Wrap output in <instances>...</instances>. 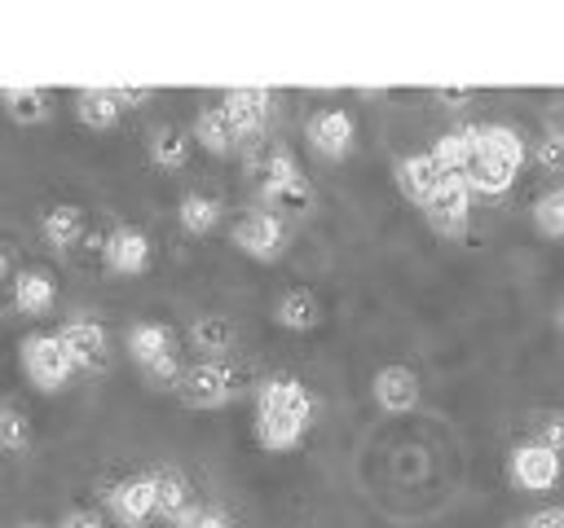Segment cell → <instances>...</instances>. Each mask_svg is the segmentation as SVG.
<instances>
[{
    "instance_id": "cell-5",
    "label": "cell",
    "mask_w": 564,
    "mask_h": 528,
    "mask_svg": "<svg viewBox=\"0 0 564 528\" xmlns=\"http://www.w3.org/2000/svg\"><path fill=\"white\" fill-rule=\"evenodd\" d=\"M234 392H238V374L225 361H194L176 378V396L189 409H220L234 400Z\"/></svg>"
},
{
    "instance_id": "cell-38",
    "label": "cell",
    "mask_w": 564,
    "mask_h": 528,
    "mask_svg": "<svg viewBox=\"0 0 564 528\" xmlns=\"http://www.w3.org/2000/svg\"><path fill=\"white\" fill-rule=\"evenodd\" d=\"M507 528H529V524H524V519H520V524H507Z\"/></svg>"
},
{
    "instance_id": "cell-2",
    "label": "cell",
    "mask_w": 564,
    "mask_h": 528,
    "mask_svg": "<svg viewBox=\"0 0 564 528\" xmlns=\"http://www.w3.org/2000/svg\"><path fill=\"white\" fill-rule=\"evenodd\" d=\"M524 167V136L511 123H476V158L463 172L471 194L498 198Z\"/></svg>"
},
{
    "instance_id": "cell-23",
    "label": "cell",
    "mask_w": 564,
    "mask_h": 528,
    "mask_svg": "<svg viewBox=\"0 0 564 528\" xmlns=\"http://www.w3.org/2000/svg\"><path fill=\"white\" fill-rule=\"evenodd\" d=\"M189 136H194L203 150H212V154H229V150L238 145V136H234V128H229V119H225L220 106H203V110L194 114Z\"/></svg>"
},
{
    "instance_id": "cell-22",
    "label": "cell",
    "mask_w": 564,
    "mask_h": 528,
    "mask_svg": "<svg viewBox=\"0 0 564 528\" xmlns=\"http://www.w3.org/2000/svg\"><path fill=\"white\" fill-rule=\"evenodd\" d=\"M189 343L203 352V361H225V352L234 348V321L207 312V317H198L189 326Z\"/></svg>"
},
{
    "instance_id": "cell-18",
    "label": "cell",
    "mask_w": 564,
    "mask_h": 528,
    "mask_svg": "<svg viewBox=\"0 0 564 528\" xmlns=\"http://www.w3.org/2000/svg\"><path fill=\"white\" fill-rule=\"evenodd\" d=\"M75 114H79V123L84 128H115L119 123V114H123V106H119V97H115V88H79L75 92Z\"/></svg>"
},
{
    "instance_id": "cell-4",
    "label": "cell",
    "mask_w": 564,
    "mask_h": 528,
    "mask_svg": "<svg viewBox=\"0 0 564 528\" xmlns=\"http://www.w3.org/2000/svg\"><path fill=\"white\" fill-rule=\"evenodd\" d=\"M18 361H22V374L40 387V392H62L79 370L70 361V352L62 348L57 330H31L22 343H18Z\"/></svg>"
},
{
    "instance_id": "cell-29",
    "label": "cell",
    "mask_w": 564,
    "mask_h": 528,
    "mask_svg": "<svg viewBox=\"0 0 564 528\" xmlns=\"http://www.w3.org/2000/svg\"><path fill=\"white\" fill-rule=\"evenodd\" d=\"M31 444V418L18 405H0V449L18 453Z\"/></svg>"
},
{
    "instance_id": "cell-21",
    "label": "cell",
    "mask_w": 564,
    "mask_h": 528,
    "mask_svg": "<svg viewBox=\"0 0 564 528\" xmlns=\"http://www.w3.org/2000/svg\"><path fill=\"white\" fill-rule=\"evenodd\" d=\"M220 198H212V194H203V189H189L181 202H176V220H181V229L185 233H194V238H203V233H212L216 224H220Z\"/></svg>"
},
{
    "instance_id": "cell-36",
    "label": "cell",
    "mask_w": 564,
    "mask_h": 528,
    "mask_svg": "<svg viewBox=\"0 0 564 528\" xmlns=\"http://www.w3.org/2000/svg\"><path fill=\"white\" fill-rule=\"evenodd\" d=\"M115 97H119V106H141L154 97V88H115Z\"/></svg>"
},
{
    "instance_id": "cell-35",
    "label": "cell",
    "mask_w": 564,
    "mask_h": 528,
    "mask_svg": "<svg viewBox=\"0 0 564 528\" xmlns=\"http://www.w3.org/2000/svg\"><path fill=\"white\" fill-rule=\"evenodd\" d=\"M546 136L564 145V101H560V106H551V114H546Z\"/></svg>"
},
{
    "instance_id": "cell-10",
    "label": "cell",
    "mask_w": 564,
    "mask_h": 528,
    "mask_svg": "<svg viewBox=\"0 0 564 528\" xmlns=\"http://www.w3.org/2000/svg\"><path fill=\"white\" fill-rule=\"evenodd\" d=\"M423 216H427V224L436 233H458L467 224V216H471V189H467V180L454 176V172H445V180L423 202Z\"/></svg>"
},
{
    "instance_id": "cell-3",
    "label": "cell",
    "mask_w": 564,
    "mask_h": 528,
    "mask_svg": "<svg viewBox=\"0 0 564 528\" xmlns=\"http://www.w3.org/2000/svg\"><path fill=\"white\" fill-rule=\"evenodd\" d=\"M123 348H128V356L141 365V374H145L150 383L176 387V378H181V356H176V334H172V326H163V321H132L128 334H123Z\"/></svg>"
},
{
    "instance_id": "cell-20",
    "label": "cell",
    "mask_w": 564,
    "mask_h": 528,
    "mask_svg": "<svg viewBox=\"0 0 564 528\" xmlns=\"http://www.w3.org/2000/svg\"><path fill=\"white\" fill-rule=\"evenodd\" d=\"M273 317H278V326H286V330H313V326L322 321V304H317V295H313L308 286H291V290H282Z\"/></svg>"
},
{
    "instance_id": "cell-27",
    "label": "cell",
    "mask_w": 564,
    "mask_h": 528,
    "mask_svg": "<svg viewBox=\"0 0 564 528\" xmlns=\"http://www.w3.org/2000/svg\"><path fill=\"white\" fill-rule=\"evenodd\" d=\"M295 180H304V172H300L295 154H291L286 145L269 150V158H264V167H260V198H269V194L286 189V185H295Z\"/></svg>"
},
{
    "instance_id": "cell-7",
    "label": "cell",
    "mask_w": 564,
    "mask_h": 528,
    "mask_svg": "<svg viewBox=\"0 0 564 528\" xmlns=\"http://www.w3.org/2000/svg\"><path fill=\"white\" fill-rule=\"evenodd\" d=\"M106 510L123 524V528H141L159 515V493H154V471L150 475H128L119 484H110L106 493Z\"/></svg>"
},
{
    "instance_id": "cell-33",
    "label": "cell",
    "mask_w": 564,
    "mask_h": 528,
    "mask_svg": "<svg viewBox=\"0 0 564 528\" xmlns=\"http://www.w3.org/2000/svg\"><path fill=\"white\" fill-rule=\"evenodd\" d=\"M57 528H106V519L97 510H88V506H75V510H66L57 519Z\"/></svg>"
},
{
    "instance_id": "cell-28",
    "label": "cell",
    "mask_w": 564,
    "mask_h": 528,
    "mask_svg": "<svg viewBox=\"0 0 564 528\" xmlns=\"http://www.w3.org/2000/svg\"><path fill=\"white\" fill-rule=\"evenodd\" d=\"M533 224L538 233L546 238H564V180L555 189H546L538 202H533Z\"/></svg>"
},
{
    "instance_id": "cell-30",
    "label": "cell",
    "mask_w": 564,
    "mask_h": 528,
    "mask_svg": "<svg viewBox=\"0 0 564 528\" xmlns=\"http://www.w3.org/2000/svg\"><path fill=\"white\" fill-rule=\"evenodd\" d=\"M529 440H538V444H546V449L564 453V414H560V409L538 414V422H533V436H529Z\"/></svg>"
},
{
    "instance_id": "cell-32",
    "label": "cell",
    "mask_w": 564,
    "mask_h": 528,
    "mask_svg": "<svg viewBox=\"0 0 564 528\" xmlns=\"http://www.w3.org/2000/svg\"><path fill=\"white\" fill-rule=\"evenodd\" d=\"M533 158H538V167L560 172V167H564V145H560V141H551V136H542V141H538V150H533Z\"/></svg>"
},
{
    "instance_id": "cell-34",
    "label": "cell",
    "mask_w": 564,
    "mask_h": 528,
    "mask_svg": "<svg viewBox=\"0 0 564 528\" xmlns=\"http://www.w3.org/2000/svg\"><path fill=\"white\" fill-rule=\"evenodd\" d=\"M524 524H529V528H564V506H542V510H533Z\"/></svg>"
},
{
    "instance_id": "cell-8",
    "label": "cell",
    "mask_w": 564,
    "mask_h": 528,
    "mask_svg": "<svg viewBox=\"0 0 564 528\" xmlns=\"http://www.w3.org/2000/svg\"><path fill=\"white\" fill-rule=\"evenodd\" d=\"M304 136H308L313 154H322V158H344V154L352 150V141H357V119H352L344 106H322V110L308 114Z\"/></svg>"
},
{
    "instance_id": "cell-9",
    "label": "cell",
    "mask_w": 564,
    "mask_h": 528,
    "mask_svg": "<svg viewBox=\"0 0 564 528\" xmlns=\"http://www.w3.org/2000/svg\"><path fill=\"white\" fill-rule=\"evenodd\" d=\"M507 471H511V480H516L520 488L546 493V488L560 484V453L546 449V444H538V440H520V444L511 449V458H507Z\"/></svg>"
},
{
    "instance_id": "cell-12",
    "label": "cell",
    "mask_w": 564,
    "mask_h": 528,
    "mask_svg": "<svg viewBox=\"0 0 564 528\" xmlns=\"http://www.w3.org/2000/svg\"><path fill=\"white\" fill-rule=\"evenodd\" d=\"M101 260L110 273H123V277H137L150 268V238L137 229V224H115L106 238H101Z\"/></svg>"
},
{
    "instance_id": "cell-15",
    "label": "cell",
    "mask_w": 564,
    "mask_h": 528,
    "mask_svg": "<svg viewBox=\"0 0 564 528\" xmlns=\"http://www.w3.org/2000/svg\"><path fill=\"white\" fill-rule=\"evenodd\" d=\"M445 180V172H441V163L423 150V154H405L401 163H397V185H401V194L410 198V202H427L432 198V189Z\"/></svg>"
},
{
    "instance_id": "cell-11",
    "label": "cell",
    "mask_w": 564,
    "mask_h": 528,
    "mask_svg": "<svg viewBox=\"0 0 564 528\" xmlns=\"http://www.w3.org/2000/svg\"><path fill=\"white\" fill-rule=\"evenodd\" d=\"M220 110H225L234 136L247 141V136H260V132H264V123H269V114H273V97H269L264 88H229V92L220 97Z\"/></svg>"
},
{
    "instance_id": "cell-26",
    "label": "cell",
    "mask_w": 564,
    "mask_h": 528,
    "mask_svg": "<svg viewBox=\"0 0 564 528\" xmlns=\"http://www.w3.org/2000/svg\"><path fill=\"white\" fill-rule=\"evenodd\" d=\"M0 106H4V114L13 119V123H40V119H48V92L44 88H18V84H9V88H0Z\"/></svg>"
},
{
    "instance_id": "cell-19",
    "label": "cell",
    "mask_w": 564,
    "mask_h": 528,
    "mask_svg": "<svg viewBox=\"0 0 564 528\" xmlns=\"http://www.w3.org/2000/svg\"><path fill=\"white\" fill-rule=\"evenodd\" d=\"M40 233H44V242L48 246H75L79 238H84V207H75V202H53L48 211H44V220H40Z\"/></svg>"
},
{
    "instance_id": "cell-37",
    "label": "cell",
    "mask_w": 564,
    "mask_h": 528,
    "mask_svg": "<svg viewBox=\"0 0 564 528\" xmlns=\"http://www.w3.org/2000/svg\"><path fill=\"white\" fill-rule=\"evenodd\" d=\"M13 528H48V524H40V519H22V524H13Z\"/></svg>"
},
{
    "instance_id": "cell-6",
    "label": "cell",
    "mask_w": 564,
    "mask_h": 528,
    "mask_svg": "<svg viewBox=\"0 0 564 528\" xmlns=\"http://www.w3.org/2000/svg\"><path fill=\"white\" fill-rule=\"evenodd\" d=\"M229 242H234L242 255L269 264V260H278L282 246H286V220H282L278 211H269V207H256V211H247V216L234 220Z\"/></svg>"
},
{
    "instance_id": "cell-25",
    "label": "cell",
    "mask_w": 564,
    "mask_h": 528,
    "mask_svg": "<svg viewBox=\"0 0 564 528\" xmlns=\"http://www.w3.org/2000/svg\"><path fill=\"white\" fill-rule=\"evenodd\" d=\"M189 145H194V136H189L185 128L163 123V128L150 132V163H154V167H185Z\"/></svg>"
},
{
    "instance_id": "cell-17",
    "label": "cell",
    "mask_w": 564,
    "mask_h": 528,
    "mask_svg": "<svg viewBox=\"0 0 564 528\" xmlns=\"http://www.w3.org/2000/svg\"><path fill=\"white\" fill-rule=\"evenodd\" d=\"M53 299H57L53 273H44V268H22V273L13 277V304H18V312L40 317V312L53 308Z\"/></svg>"
},
{
    "instance_id": "cell-14",
    "label": "cell",
    "mask_w": 564,
    "mask_h": 528,
    "mask_svg": "<svg viewBox=\"0 0 564 528\" xmlns=\"http://www.w3.org/2000/svg\"><path fill=\"white\" fill-rule=\"evenodd\" d=\"M57 339H62V348L70 352L75 370H97V365H106L110 334H106V326H101V321H88V317L66 321V326L57 330Z\"/></svg>"
},
{
    "instance_id": "cell-13",
    "label": "cell",
    "mask_w": 564,
    "mask_h": 528,
    "mask_svg": "<svg viewBox=\"0 0 564 528\" xmlns=\"http://www.w3.org/2000/svg\"><path fill=\"white\" fill-rule=\"evenodd\" d=\"M370 396H375V405H379L383 414H410V409L419 405L423 387H419V374H414L410 365H397V361H392V365L375 370Z\"/></svg>"
},
{
    "instance_id": "cell-31",
    "label": "cell",
    "mask_w": 564,
    "mask_h": 528,
    "mask_svg": "<svg viewBox=\"0 0 564 528\" xmlns=\"http://www.w3.org/2000/svg\"><path fill=\"white\" fill-rule=\"evenodd\" d=\"M176 528H234V524H229V515L216 510V506H189V510L176 519Z\"/></svg>"
},
{
    "instance_id": "cell-24",
    "label": "cell",
    "mask_w": 564,
    "mask_h": 528,
    "mask_svg": "<svg viewBox=\"0 0 564 528\" xmlns=\"http://www.w3.org/2000/svg\"><path fill=\"white\" fill-rule=\"evenodd\" d=\"M154 493H159V515L172 519V524L194 506V488H189V480H185L181 471H172V466L154 471Z\"/></svg>"
},
{
    "instance_id": "cell-1",
    "label": "cell",
    "mask_w": 564,
    "mask_h": 528,
    "mask_svg": "<svg viewBox=\"0 0 564 528\" xmlns=\"http://www.w3.org/2000/svg\"><path fill=\"white\" fill-rule=\"evenodd\" d=\"M313 414H317V400L300 378L269 374L256 387V440H260V449H273V453L295 449L308 436Z\"/></svg>"
},
{
    "instance_id": "cell-16",
    "label": "cell",
    "mask_w": 564,
    "mask_h": 528,
    "mask_svg": "<svg viewBox=\"0 0 564 528\" xmlns=\"http://www.w3.org/2000/svg\"><path fill=\"white\" fill-rule=\"evenodd\" d=\"M427 154L441 163V172H454V176H463V172L471 167V158H476V123L441 132V136L432 141V150H427Z\"/></svg>"
}]
</instances>
